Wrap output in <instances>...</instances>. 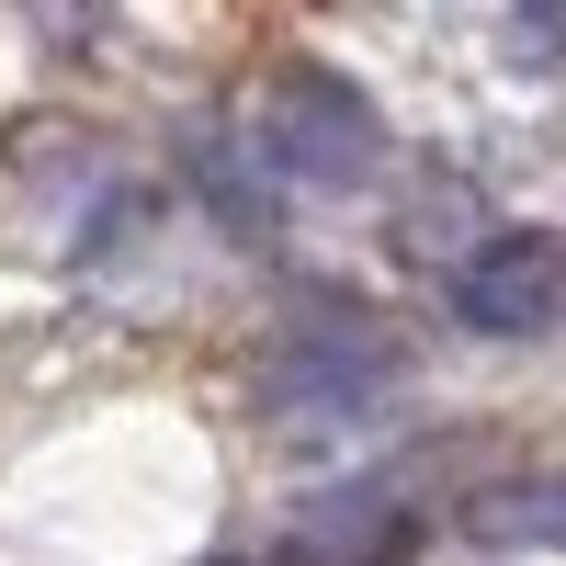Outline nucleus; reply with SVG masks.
<instances>
[{
    "label": "nucleus",
    "mask_w": 566,
    "mask_h": 566,
    "mask_svg": "<svg viewBox=\"0 0 566 566\" xmlns=\"http://www.w3.org/2000/svg\"><path fill=\"white\" fill-rule=\"evenodd\" d=\"M250 159L283 170V181H317V193H352V181L386 170V114H374L340 69L295 57V69H272V91L250 103Z\"/></svg>",
    "instance_id": "obj_1"
},
{
    "label": "nucleus",
    "mask_w": 566,
    "mask_h": 566,
    "mask_svg": "<svg viewBox=\"0 0 566 566\" xmlns=\"http://www.w3.org/2000/svg\"><path fill=\"white\" fill-rule=\"evenodd\" d=\"M453 317L488 340H544L566 328V239L555 227H499V239L453 272Z\"/></svg>",
    "instance_id": "obj_2"
},
{
    "label": "nucleus",
    "mask_w": 566,
    "mask_h": 566,
    "mask_svg": "<svg viewBox=\"0 0 566 566\" xmlns=\"http://www.w3.org/2000/svg\"><path fill=\"white\" fill-rule=\"evenodd\" d=\"M363 386H386V352H352V340H306L272 374V397H295V408H352Z\"/></svg>",
    "instance_id": "obj_3"
},
{
    "label": "nucleus",
    "mask_w": 566,
    "mask_h": 566,
    "mask_svg": "<svg viewBox=\"0 0 566 566\" xmlns=\"http://www.w3.org/2000/svg\"><path fill=\"white\" fill-rule=\"evenodd\" d=\"M476 533L488 544H566V476H533V488L476 499Z\"/></svg>",
    "instance_id": "obj_4"
},
{
    "label": "nucleus",
    "mask_w": 566,
    "mask_h": 566,
    "mask_svg": "<svg viewBox=\"0 0 566 566\" xmlns=\"http://www.w3.org/2000/svg\"><path fill=\"white\" fill-rule=\"evenodd\" d=\"M510 69H566V12H510Z\"/></svg>",
    "instance_id": "obj_5"
}]
</instances>
